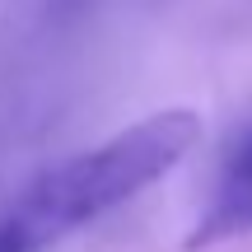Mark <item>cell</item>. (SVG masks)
I'll return each mask as SVG.
<instances>
[{
  "label": "cell",
  "instance_id": "6da1fadb",
  "mask_svg": "<svg viewBox=\"0 0 252 252\" xmlns=\"http://www.w3.org/2000/svg\"><path fill=\"white\" fill-rule=\"evenodd\" d=\"M201 140V117L191 108H163L145 122L117 131L112 140L56 163L37 182H28L24 196L9 206V220L33 238V248H47L75 229L94 224L112 206L131 201L163 173H173L187 150Z\"/></svg>",
  "mask_w": 252,
  "mask_h": 252
},
{
  "label": "cell",
  "instance_id": "7a4b0ae2",
  "mask_svg": "<svg viewBox=\"0 0 252 252\" xmlns=\"http://www.w3.org/2000/svg\"><path fill=\"white\" fill-rule=\"evenodd\" d=\"M243 234H252V131L229 150L220 182H215V191H210L206 210H201L196 229L187 238V252L229 243V238H243Z\"/></svg>",
  "mask_w": 252,
  "mask_h": 252
},
{
  "label": "cell",
  "instance_id": "3957f363",
  "mask_svg": "<svg viewBox=\"0 0 252 252\" xmlns=\"http://www.w3.org/2000/svg\"><path fill=\"white\" fill-rule=\"evenodd\" d=\"M0 252H37V248H33V238H28L9 215L0 220Z\"/></svg>",
  "mask_w": 252,
  "mask_h": 252
}]
</instances>
